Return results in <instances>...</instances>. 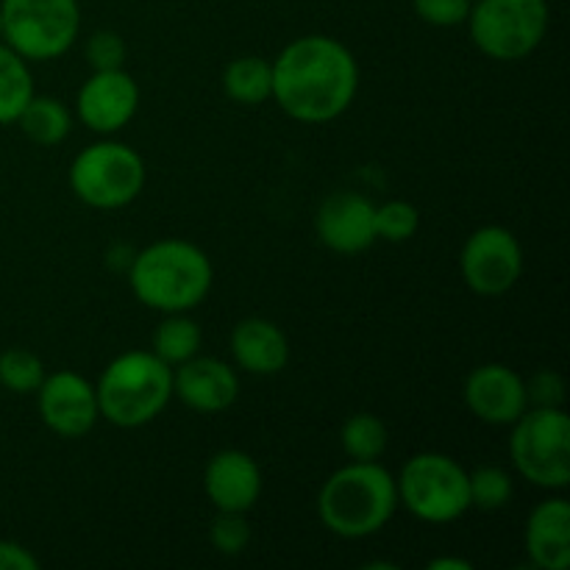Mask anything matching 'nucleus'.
I'll return each instance as SVG.
<instances>
[{
  "label": "nucleus",
  "instance_id": "f8f14e48",
  "mask_svg": "<svg viewBox=\"0 0 570 570\" xmlns=\"http://www.w3.org/2000/svg\"><path fill=\"white\" fill-rule=\"evenodd\" d=\"M139 109V87L126 70H92L81 83L76 111L89 131L109 137L122 131Z\"/></svg>",
  "mask_w": 570,
  "mask_h": 570
},
{
  "label": "nucleus",
  "instance_id": "5701e85b",
  "mask_svg": "<svg viewBox=\"0 0 570 570\" xmlns=\"http://www.w3.org/2000/svg\"><path fill=\"white\" fill-rule=\"evenodd\" d=\"M390 432L384 421L371 412H356L340 429V445L351 462H379L387 451Z\"/></svg>",
  "mask_w": 570,
  "mask_h": 570
},
{
  "label": "nucleus",
  "instance_id": "0eeeda50",
  "mask_svg": "<svg viewBox=\"0 0 570 570\" xmlns=\"http://www.w3.org/2000/svg\"><path fill=\"white\" fill-rule=\"evenodd\" d=\"M148 181L145 161L131 145L100 139L83 148L70 165V189L92 209H122L134 204Z\"/></svg>",
  "mask_w": 570,
  "mask_h": 570
},
{
  "label": "nucleus",
  "instance_id": "412c9836",
  "mask_svg": "<svg viewBox=\"0 0 570 570\" xmlns=\"http://www.w3.org/2000/svg\"><path fill=\"white\" fill-rule=\"evenodd\" d=\"M33 95H37V89H33L28 59H22L17 50L0 42V126L17 122V117Z\"/></svg>",
  "mask_w": 570,
  "mask_h": 570
},
{
  "label": "nucleus",
  "instance_id": "7ed1b4c3",
  "mask_svg": "<svg viewBox=\"0 0 570 570\" xmlns=\"http://www.w3.org/2000/svg\"><path fill=\"white\" fill-rule=\"evenodd\" d=\"M399 510L395 476L379 462H348L317 493V518L343 540L382 532Z\"/></svg>",
  "mask_w": 570,
  "mask_h": 570
},
{
  "label": "nucleus",
  "instance_id": "f3484780",
  "mask_svg": "<svg viewBox=\"0 0 570 570\" xmlns=\"http://www.w3.org/2000/svg\"><path fill=\"white\" fill-rule=\"evenodd\" d=\"M527 554L540 570H568L570 566V504L562 495L546 499L529 512Z\"/></svg>",
  "mask_w": 570,
  "mask_h": 570
},
{
  "label": "nucleus",
  "instance_id": "473e14b6",
  "mask_svg": "<svg viewBox=\"0 0 570 570\" xmlns=\"http://www.w3.org/2000/svg\"><path fill=\"white\" fill-rule=\"evenodd\" d=\"M0 42H3V20H0Z\"/></svg>",
  "mask_w": 570,
  "mask_h": 570
},
{
  "label": "nucleus",
  "instance_id": "f03ea898",
  "mask_svg": "<svg viewBox=\"0 0 570 570\" xmlns=\"http://www.w3.org/2000/svg\"><path fill=\"white\" fill-rule=\"evenodd\" d=\"M128 282L139 304L161 315L193 312L215 284V267L198 245L167 237L131 256Z\"/></svg>",
  "mask_w": 570,
  "mask_h": 570
},
{
  "label": "nucleus",
  "instance_id": "6e6552de",
  "mask_svg": "<svg viewBox=\"0 0 570 570\" xmlns=\"http://www.w3.org/2000/svg\"><path fill=\"white\" fill-rule=\"evenodd\" d=\"M549 20V0H473L465 22L488 59L521 61L543 45Z\"/></svg>",
  "mask_w": 570,
  "mask_h": 570
},
{
  "label": "nucleus",
  "instance_id": "cd10ccee",
  "mask_svg": "<svg viewBox=\"0 0 570 570\" xmlns=\"http://www.w3.org/2000/svg\"><path fill=\"white\" fill-rule=\"evenodd\" d=\"M126 53L128 48L117 31H95L87 39V61L92 70H120Z\"/></svg>",
  "mask_w": 570,
  "mask_h": 570
},
{
  "label": "nucleus",
  "instance_id": "2eb2a0df",
  "mask_svg": "<svg viewBox=\"0 0 570 570\" xmlns=\"http://www.w3.org/2000/svg\"><path fill=\"white\" fill-rule=\"evenodd\" d=\"M173 395L204 415L226 412L239 399L237 371L215 356H193L173 371Z\"/></svg>",
  "mask_w": 570,
  "mask_h": 570
},
{
  "label": "nucleus",
  "instance_id": "2f4dec72",
  "mask_svg": "<svg viewBox=\"0 0 570 570\" xmlns=\"http://www.w3.org/2000/svg\"><path fill=\"white\" fill-rule=\"evenodd\" d=\"M429 570H473V566L460 557H438V560L429 562Z\"/></svg>",
  "mask_w": 570,
  "mask_h": 570
},
{
  "label": "nucleus",
  "instance_id": "f257e3e1",
  "mask_svg": "<svg viewBox=\"0 0 570 570\" xmlns=\"http://www.w3.org/2000/svg\"><path fill=\"white\" fill-rule=\"evenodd\" d=\"M273 100L306 126L337 120L351 109L360 89V65L348 45L326 33L298 37L276 56Z\"/></svg>",
  "mask_w": 570,
  "mask_h": 570
},
{
  "label": "nucleus",
  "instance_id": "c85d7f7f",
  "mask_svg": "<svg viewBox=\"0 0 570 570\" xmlns=\"http://www.w3.org/2000/svg\"><path fill=\"white\" fill-rule=\"evenodd\" d=\"M473 0H412L415 14L434 28L462 26L471 14Z\"/></svg>",
  "mask_w": 570,
  "mask_h": 570
},
{
  "label": "nucleus",
  "instance_id": "1a4fd4ad",
  "mask_svg": "<svg viewBox=\"0 0 570 570\" xmlns=\"http://www.w3.org/2000/svg\"><path fill=\"white\" fill-rule=\"evenodd\" d=\"M3 42L28 61H53L81 33L78 0H0Z\"/></svg>",
  "mask_w": 570,
  "mask_h": 570
},
{
  "label": "nucleus",
  "instance_id": "b1692460",
  "mask_svg": "<svg viewBox=\"0 0 570 570\" xmlns=\"http://www.w3.org/2000/svg\"><path fill=\"white\" fill-rule=\"evenodd\" d=\"M468 488H471V510L482 512H499L515 495V484L512 476L499 465H482L473 473H468Z\"/></svg>",
  "mask_w": 570,
  "mask_h": 570
},
{
  "label": "nucleus",
  "instance_id": "423d86ee",
  "mask_svg": "<svg viewBox=\"0 0 570 570\" xmlns=\"http://www.w3.org/2000/svg\"><path fill=\"white\" fill-rule=\"evenodd\" d=\"M510 456L527 482L543 490L570 484V417L562 406H529L512 423Z\"/></svg>",
  "mask_w": 570,
  "mask_h": 570
},
{
  "label": "nucleus",
  "instance_id": "dca6fc26",
  "mask_svg": "<svg viewBox=\"0 0 570 570\" xmlns=\"http://www.w3.org/2000/svg\"><path fill=\"white\" fill-rule=\"evenodd\" d=\"M204 493L217 512H250L262 495V471L245 451H217L204 471Z\"/></svg>",
  "mask_w": 570,
  "mask_h": 570
},
{
  "label": "nucleus",
  "instance_id": "ddd939ff",
  "mask_svg": "<svg viewBox=\"0 0 570 570\" xmlns=\"http://www.w3.org/2000/svg\"><path fill=\"white\" fill-rule=\"evenodd\" d=\"M465 404L490 426H512L529 410L527 379L501 362L479 365L465 382Z\"/></svg>",
  "mask_w": 570,
  "mask_h": 570
},
{
  "label": "nucleus",
  "instance_id": "7c9ffc66",
  "mask_svg": "<svg viewBox=\"0 0 570 570\" xmlns=\"http://www.w3.org/2000/svg\"><path fill=\"white\" fill-rule=\"evenodd\" d=\"M0 570H39V560L14 540H0Z\"/></svg>",
  "mask_w": 570,
  "mask_h": 570
},
{
  "label": "nucleus",
  "instance_id": "39448f33",
  "mask_svg": "<svg viewBox=\"0 0 570 570\" xmlns=\"http://www.w3.org/2000/svg\"><path fill=\"white\" fill-rule=\"evenodd\" d=\"M399 507L423 523H454L471 510L468 471L449 454L423 451L404 462L395 476Z\"/></svg>",
  "mask_w": 570,
  "mask_h": 570
},
{
  "label": "nucleus",
  "instance_id": "9d476101",
  "mask_svg": "<svg viewBox=\"0 0 570 570\" xmlns=\"http://www.w3.org/2000/svg\"><path fill=\"white\" fill-rule=\"evenodd\" d=\"M460 271L476 295L495 298V295L510 293L523 276L521 243L504 226L476 228L462 245Z\"/></svg>",
  "mask_w": 570,
  "mask_h": 570
},
{
  "label": "nucleus",
  "instance_id": "c756f323",
  "mask_svg": "<svg viewBox=\"0 0 570 570\" xmlns=\"http://www.w3.org/2000/svg\"><path fill=\"white\" fill-rule=\"evenodd\" d=\"M529 406H562L566 404V379L557 371H538L527 382Z\"/></svg>",
  "mask_w": 570,
  "mask_h": 570
},
{
  "label": "nucleus",
  "instance_id": "a211bd4d",
  "mask_svg": "<svg viewBox=\"0 0 570 570\" xmlns=\"http://www.w3.org/2000/svg\"><path fill=\"white\" fill-rule=\"evenodd\" d=\"M232 356L254 376H276L289 362L287 334L265 317H245L232 332Z\"/></svg>",
  "mask_w": 570,
  "mask_h": 570
},
{
  "label": "nucleus",
  "instance_id": "4468645a",
  "mask_svg": "<svg viewBox=\"0 0 570 570\" xmlns=\"http://www.w3.org/2000/svg\"><path fill=\"white\" fill-rule=\"evenodd\" d=\"M376 204L360 193H334L315 215L317 239L334 254H362L376 243Z\"/></svg>",
  "mask_w": 570,
  "mask_h": 570
},
{
  "label": "nucleus",
  "instance_id": "a878e982",
  "mask_svg": "<svg viewBox=\"0 0 570 570\" xmlns=\"http://www.w3.org/2000/svg\"><path fill=\"white\" fill-rule=\"evenodd\" d=\"M373 226H376V239L406 243L410 237H415L417 226H421V212L410 200H387V204L376 206Z\"/></svg>",
  "mask_w": 570,
  "mask_h": 570
},
{
  "label": "nucleus",
  "instance_id": "393cba45",
  "mask_svg": "<svg viewBox=\"0 0 570 570\" xmlns=\"http://www.w3.org/2000/svg\"><path fill=\"white\" fill-rule=\"evenodd\" d=\"M45 365L37 354L28 348H6L0 354V387L14 395L37 393L39 384L45 382Z\"/></svg>",
  "mask_w": 570,
  "mask_h": 570
},
{
  "label": "nucleus",
  "instance_id": "9b49d317",
  "mask_svg": "<svg viewBox=\"0 0 570 570\" xmlns=\"http://www.w3.org/2000/svg\"><path fill=\"white\" fill-rule=\"evenodd\" d=\"M37 404L42 423L65 440H78L89 434L98 423V393L95 384L72 371H59L45 376L37 390Z\"/></svg>",
  "mask_w": 570,
  "mask_h": 570
},
{
  "label": "nucleus",
  "instance_id": "aec40b11",
  "mask_svg": "<svg viewBox=\"0 0 570 570\" xmlns=\"http://www.w3.org/2000/svg\"><path fill=\"white\" fill-rule=\"evenodd\" d=\"M223 92L232 104L259 106L273 98V65L259 56H239L223 70Z\"/></svg>",
  "mask_w": 570,
  "mask_h": 570
},
{
  "label": "nucleus",
  "instance_id": "20e7f679",
  "mask_svg": "<svg viewBox=\"0 0 570 570\" xmlns=\"http://www.w3.org/2000/svg\"><path fill=\"white\" fill-rule=\"evenodd\" d=\"M98 410L104 421L120 429H139L156 421L173 399V367L154 351H126L100 373Z\"/></svg>",
  "mask_w": 570,
  "mask_h": 570
},
{
  "label": "nucleus",
  "instance_id": "4be33fe9",
  "mask_svg": "<svg viewBox=\"0 0 570 570\" xmlns=\"http://www.w3.org/2000/svg\"><path fill=\"white\" fill-rule=\"evenodd\" d=\"M200 343H204V334L198 323L187 317V312L167 315L154 332V354L170 367L198 356Z\"/></svg>",
  "mask_w": 570,
  "mask_h": 570
},
{
  "label": "nucleus",
  "instance_id": "6ab92c4d",
  "mask_svg": "<svg viewBox=\"0 0 570 570\" xmlns=\"http://www.w3.org/2000/svg\"><path fill=\"white\" fill-rule=\"evenodd\" d=\"M17 126L22 128L28 139L39 148H53L70 137L72 115L59 98L50 95H33L26 109L17 117Z\"/></svg>",
  "mask_w": 570,
  "mask_h": 570
},
{
  "label": "nucleus",
  "instance_id": "bb28decb",
  "mask_svg": "<svg viewBox=\"0 0 570 570\" xmlns=\"http://www.w3.org/2000/svg\"><path fill=\"white\" fill-rule=\"evenodd\" d=\"M209 543L223 557L243 554L250 543V523L245 512H217L215 521L209 523Z\"/></svg>",
  "mask_w": 570,
  "mask_h": 570
}]
</instances>
